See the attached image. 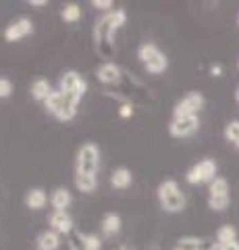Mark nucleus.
<instances>
[{
	"label": "nucleus",
	"mask_w": 239,
	"mask_h": 250,
	"mask_svg": "<svg viewBox=\"0 0 239 250\" xmlns=\"http://www.w3.org/2000/svg\"><path fill=\"white\" fill-rule=\"evenodd\" d=\"M127 21V11L125 9H117L106 13L102 19L96 21L94 25V42L98 46V50L110 57L112 46H114V38H117V31L125 25Z\"/></svg>",
	"instance_id": "nucleus-1"
},
{
	"label": "nucleus",
	"mask_w": 239,
	"mask_h": 250,
	"mask_svg": "<svg viewBox=\"0 0 239 250\" xmlns=\"http://www.w3.org/2000/svg\"><path fill=\"white\" fill-rule=\"evenodd\" d=\"M46 111H48L55 119L58 121H71L73 117L77 115V106H79V100H75L73 96H67L60 90L52 92L48 100L44 103Z\"/></svg>",
	"instance_id": "nucleus-2"
},
{
	"label": "nucleus",
	"mask_w": 239,
	"mask_h": 250,
	"mask_svg": "<svg viewBox=\"0 0 239 250\" xmlns=\"http://www.w3.org/2000/svg\"><path fill=\"white\" fill-rule=\"evenodd\" d=\"M156 194H158L160 207H163L166 213H181L185 208V196L179 190V184H177L175 179H165V182L158 186Z\"/></svg>",
	"instance_id": "nucleus-3"
},
{
	"label": "nucleus",
	"mask_w": 239,
	"mask_h": 250,
	"mask_svg": "<svg viewBox=\"0 0 239 250\" xmlns=\"http://www.w3.org/2000/svg\"><path fill=\"white\" fill-rule=\"evenodd\" d=\"M98 167H100V148L94 142H86L79 148V150H77L75 171H77V173L96 175Z\"/></svg>",
	"instance_id": "nucleus-4"
},
{
	"label": "nucleus",
	"mask_w": 239,
	"mask_h": 250,
	"mask_svg": "<svg viewBox=\"0 0 239 250\" xmlns=\"http://www.w3.org/2000/svg\"><path fill=\"white\" fill-rule=\"evenodd\" d=\"M58 90L81 103V98L86 96V92H88V82L77 71H65L58 80Z\"/></svg>",
	"instance_id": "nucleus-5"
},
{
	"label": "nucleus",
	"mask_w": 239,
	"mask_h": 250,
	"mask_svg": "<svg viewBox=\"0 0 239 250\" xmlns=\"http://www.w3.org/2000/svg\"><path fill=\"white\" fill-rule=\"evenodd\" d=\"M214 177H217V163L212 159H202L198 165H194L185 173V179H187V184H191V186L212 182Z\"/></svg>",
	"instance_id": "nucleus-6"
},
{
	"label": "nucleus",
	"mask_w": 239,
	"mask_h": 250,
	"mask_svg": "<svg viewBox=\"0 0 239 250\" xmlns=\"http://www.w3.org/2000/svg\"><path fill=\"white\" fill-rule=\"evenodd\" d=\"M204 104H206V100H204L202 94L200 92H189L175 104L173 117H194V115H198L200 111H202Z\"/></svg>",
	"instance_id": "nucleus-7"
},
{
	"label": "nucleus",
	"mask_w": 239,
	"mask_h": 250,
	"mask_svg": "<svg viewBox=\"0 0 239 250\" xmlns=\"http://www.w3.org/2000/svg\"><path fill=\"white\" fill-rule=\"evenodd\" d=\"M200 127L198 115L194 117H173V121L168 123V134L173 138H187L191 134H196Z\"/></svg>",
	"instance_id": "nucleus-8"
},
{
	"label": "nucleus",
	"mask_w": 239,
	"mask_h": 250,
	"mask_svg": "<svg viewBox=\"0 0 239 250\" xmlns=\"http://www.w3.org/2000/svg\"><path fill=\"white\" fill-rule=\"evenodd\" d=\"M29 34H34V23L29 17H19L4 27V40L6 42H19L23 38H27Z\"/></svg>",
	"instance_id": "nucleus-9"
},
{
	"label": "nucleus",
	"mask_w": 239,
	"mask_h": 250,
	"mask_svg": "<svg viewBox=\"0 0 239 250\" xmlns=\"http://www.w3.org/2000/svg\"><path fill=\"white\" fill-rule=\"evenodd\" d=\"M48 223H50V229H55L56 233H65V236L73 233V219L67 210H52Z\"/></svg>",
	"instance_id": "nucleus-10"
},
{
	"label": "nucleus",
	"mask_w": 239,
	"mask_h": 250,
	"mask_svg": "<svg viewBox=\"0 0 239 250\" xmlns=\"http://www.w3.org/2000/svg\"><path fill=\"white\" fill-rule=\"evenodd\" d=\"M96 75H98V80L102 82V83H106V85H112V83H119V82H121V75H123V71H121V67L117 65V62L106 61V62H102V65L98 67Z\"/></svg>",
	"instance_id": "nucleus-11"
},
{
	"label": "nucleus",
	"mask_w": 239,
	"mask_h": 250,
	"mask_svg": "<svg viewBox=\"0 0 239 250\" xmlns=\"http://www.w3.org/2000/svg\"><path fill=\"white\" fill-rule=\"evenodd\" d=\"M60 246V233L55 229H44L42 233H37L36 238V248L37 250H56Z\"/></svg>",
	"instance_id": "nucleus-12"
},
{
	"label": "nucleus",
	"mask_w": 239,
	"mask_h": 250,
	"mask_svg": "<svg viewBox=\"0 0 239 250\" xmlns=\"http://www.w3.org/2000/svg\"><path fill=\"white\" fill-rule=\"evenodd\" d=\"M46 202H48V194H46V190H42V188H32V190L25 194V207L32 210L44 208Z\"/></svg>",
	"instance_id": "nucleus-13"
},
{
	"label": "nucleus",
	"mask_w": 239,
	"mask_h": 250,
	"mask_svg": "<svg viewBox=\"0 0 239 250\" xmlns=\"http://www.w3.org/2000/svg\"><path fill=\"white\" fill-rule=\"evenodd\" d=\"M71 202H73V196L67 188H56V190L50 194V205L55 210H67L71 207Z\"/></svg>",
	"instance_id": "nucleus-14"
},
{
	"label": "nucleus",
	"mask_w": 239,
	"mask_h": 250,
	"mask_svg": "<svg viewBox=\"0 0 239 250\" xmlns=\"http://www.w3.org/2000/svg\"><path fill=\"white\" fill-rule=\"evenodd\" d=\"M131 182H133V175H131L127 167H117L110 175V186L114 190H125V188L131 186Z\"/></svg>",
	"instance_id": "nucleus-15"
},
{
	"label": "nucleus",
	"mask_w": 239,
	"mask_h": 250,
	"mask_svg": "<svg viewBox=\"0 0 239 250\" xmlns=\"http://www.w3.org/2000/svg\"><path fill=\"white\" fill-rule=\"evenodd\" d=\"M50 94H52L50 82L44 80V77H40V80H36V82L32 83V98L36 100V103H46Z\"/></svg>",
	"instance_id": "nucleus-16"
},
{
	"label": "nucleus",
	"mask_w": 239,
	"mask_h": 250,
	"mask_svg": "<svg viewBox=\"0 0 239 250\" xmlns=\"http://www.w3.org/2000/svg\"><path fill=\"white\" fill-rule=\"evenodd\" d=\"M96 175H90V173H77L75 171V186L77 190L83 192V194H92L96 190Z\"/></svg>",
	"instance_id": "nucleus-17"
},
{
	"label": "nucleus",
	"mask_w": 239,
	"mask_h": 250,
	"mask_svg": "<svg viewBox=\"0 0 239 250\" xmlns=\"http://www.w3.org/2000/svg\"><path fill=\"white\" fill-rule=\"evenodd\" d=\"M206 248H208L206 240L196 236H183L177 240V250H206Z\"/></svg>",
	"instance_id": "nucleus-18"
},
{
	"label": "nucleus",
	"mask_w": 239,
	"mask_h": 250,
	"mask_svg": "<svg viewBox=\"0 0 239 250\" xmlns=\"http://www.w3.org/2000/svg\"><path fill=\"white\" fill-rule=\"evenodd\" d=\"M121 231V217L117 213H106L102 219V233L104 236H114Z\"/></svg>",
	"instance_id": "nucleus-19"
},
{
	"label": "nucleus",
	"mask_w": 239,
	"mask_h": 250,
	"mask_svg": "<svg viewBox=\"0 0 239 250\" xmlns=\"http://www.w3.org/2000/svg\"><path fill=\"white\" fill-rule=\"evenodd\" d=\"M79 17H81V6L77 2H67L60 6V19L63 21L75 23V21H79Z\"/></svg>",
	"instance_id": "nucleus-20"
},
{
	"label": "nucleus",
	"mask_w": 239,
	"mask_h": 250,
	"mask_svg": "<svg viewBox=\"0 0 239 250\" xmlns=\"http://www.w3.org/2000/svg\"><path fill=\"white\" fill-rule=\"evenodd\" d=\"M146 71L152 73V75H158V73H163L166 71V67H168V59H166V54L165 52H160L158 57H154L150 62H146Z\"/></svg>",
	"instance_id": "nucleus-21"
},
{
	"label": "nucleus",
	"mask_w": 239,
	"mask_h": 250,
	"mask_svg": "<svg viewBox=\"0 0 239 250\" xmlns=\"http://www.w3.org/2000/svg\"><path fill=\"white\" fill-rule=\"evenodd\" d=\"M210 196L208 198H219V196H229V182L225 177H214L210 182V190H208Z\"/></svg>",
	"instance_id": "nucleus-22"
},
{
	"label": "nucleus",
	"mask_w": 239,
	"mask_h": 250,
	"mask_svg": "<svg viewBox=\"0 0 239 250\" xmlns=\"http://www.w3.org/2000/svg\"><path fill=\"white\" fill-rule=\"evenodd\" d=\"M160 52H163V50H160L154 42H146V44H142L140 48H137V59H140L144 65H146V62H150L154 57H158Z\"/></svg>",
	"instance_id": "nucleus-23"
},
{
	"label": "nucleus",
	"mask_w": 239,
	"mask_h": 250,
	"mask_svg": "<svg viewBox=\"0 0 239 250\" xmlns=\"http://www.w3.org/2000/svg\"><path fill=\"white\" fill-rule=\"evenodd\" d=\"M237 240V229L233 225H222L217 231V244H229V242Z\"/></svg>",
	"instance_id": "nucleus-24"
},
{
	"label": "nucleus",
	"mask_w": 239,
	"mask_h": 250,
	"mask_svg": "<svg viewBox=\"0 0 239 250\" xmlns=\"http://www.w3.org/2000/svg\"><path fill=\"white\" fill-rule=\"evenodd\" d=\"M102 240L96 233H81V250H100Z\"/></svg>",
	"instance_id": "nucleus-25"
},
{
	"label": "nucleus",
	"mask_w": 239,
	"mask_h": 250,
	"mask_svg": "<svg viewBox=\"0 0 239 250\" xmlns=\"http://www.w3.org/2000/svg\"><path fill=\"white\" fill-rule=\"evenodd\" d=\"M225 138L239 148V121H229L225 125Z\"/></svg>",
	"instance_id": "nucleus-26"
},
{
	"label": "nucleus",
	"mask_w": 239,
	"mask_h": 250,
	"mask_svg": "<svg viewBox=\"0 0 239 250\" xmlns=\"http://www.w3.org/2000/svg\"><path fill=\"white\" fill-rule=\"evenodd\" d=\"M231 202V196H219V198H208V207L212 210H225Z\"/></svg>",
	"instance_id": "nucleus-27"
},
{
	"label": "nucleus",
	"mask_w": 239,
	"mask_h": 250,
	"mask_svg": "<svg viewBox=\"0 0 239 250\" xmlns=\"http://www.w3.org/2000/svg\"><path fill=\"white\" fill-rule=\"evenodd\" d=\"M13 94V82L9 77H0V100L9 98Z\"/></svg>",
	"instance_id": "nucleus-28"
},
{
	"label": "nucleus",
	"mask_w": 239,
	"mask_h": 250,
	"mask_svg": "<svg viewBox=\"0 0 239 250\" xmlns=\"http://www.w3.org/2000/svg\"><path fill=\"white\" fill-rule=\"evenodd\" d=\"M208 250H239V242H229V244H212Z\"/></svg>",
	"instance_id": "nucleus-29"
},
{
	"label": "nucleus",
	"mask_w": 239,
	"mask_h": 250,
	"mask_svg": "<svg viewBox=\"0 0 239 250\" xmlns=\"http://www.w3.org/2000/svg\"><path fill=\"white\" fill-rule=\"evenodd\" d=\"M92 6L100 9V11H109V9H112V0H92Z\"/></svg>",
	"instance_id": "nucleus-30"
},
{
	"label": "nucleus",
	"mask_w": 239,
	"mask_h": 250,
	"mask_svg": "<svg viewBox=\"0 0 239 250\" xmlns=\"http://www.w3.org/2000/svg\"><path fill=\"white\" fill-rule=\"evenodd\" d=\"M119 115L123 117V119H129V117L133 115V106H131V104H123V106L119 108Z\"/></svg>",
	"instance_id": "nucleus-31"
},
{
	"label": "nucleus",
	"mask_w": 239,
	"mask_h": 250,
	"mask_svg": "<svg viewBox=\"0 0 239 250\" xmlns=\"http://www.w3.org/2000/svg\"><path fill=\"white\" fill-rule=\"evenodd\" d=\"M210 73H212L214 77L222 75V67H221V65H212V67H210Z\"/></svg>",
	"instance_id": "nucleus-32"
},
{
	"label": "nucleus",
	"mask_w": 239,
	"mask_h": 250,
	"mask_svg": "<svg viewBox=\"0 0 239 250\" xmlns=\"http://www.w3.org/2000/svg\"><path fill=\"white\" fill-rule=\"evenodd\" d=\"M27 4H32V6H46L48 2H46V0H29Z\"/></svg>",
	"instance_id": "nucleus-33"
},
{
	"label": "nucleus",
	"mask_w": 239,
	"mask_h": 250,
	"mask_svg": "<svg viewBox=\"0 0 239 250\" xmlns=\"http://www.w3.org/2000/svg\"><path fill=\"white\" fill-rule=\"evenodd\" d=\"M235 100H237V103H239V88H237V92H235Z\"/></svg>",
	"instance_id": "nucleus-34"
},
{
	"label": "nucleus",
	"mask_w": 239,
	"mask_h": 250,
	"mask_svg": "<svg viewBox=\"0 0 239 250\" xmlns=\"http://www.w3.org/2000/svg\"><path fill=\"white\" fill-rule=\"evenodd\" d=\"M117 250H133V248H127V246H121V248H117Z\"/></svg>",
	"instance_id": "nucleus-35"
},
{
	"label": "nucleus",
	"mask_w": 239,
	"mask_h": 250,
	"mask_svg": "<svg viewBox=\"0 0 239 250\" xmlns=\"http://www.w3.org/2000/svg\"><path fill=\"white\" fill-rule=\"evenodd\" d=\"M237 25H239V15H237Z\"/></svg>",
	"instance_id": "nucleus-36"
},
{
	"label": "nucleus",
	"mask_w": 239,
	"mask_h": 250,
	"mask_svg": "<svg viewBox=\"0 0 239 250\" xmlns=\"http://www.w3.org/2000/svg\"><path fill=\"white\" fill-rule=\"evenodd\" d=\"M237 69H239V62H237Z\"/></svg>",
	"instance_id": "nucleus-37"
},
{
	"label": "nucleus",
	"mask_w": 239,
	"mask_h": 250,
	"mask_svg": "<svg viewBox=\"0 0 239 250\" xmlns=\"http://www.w3.org/2000/svg\"><path fill=\"white\" fill-rule=\"evenodd\" d=\"M175 250H177V248H175Z\"/></svg>",
	"instance_id": "nucleus-38"
}]
</instances>
